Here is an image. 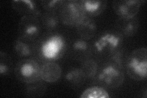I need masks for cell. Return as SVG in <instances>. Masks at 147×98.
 <instances>
[{
  "label": "cell",
  "mask_w": 147,
  "mask_h": 98,
  "mask_svg": "<svg viewBox=\"0 0 147 98\" xmlns=\"http://www.w3.org/2000/svg\"><path fill=\"white\" fill-rule=\"evenodd\" d=\"M67 44L64 37L57 33L47 32L36 43L37 51L40 58L46 62L61 58L65 53Z\"/></svg>",
  "instance_id": "1"
},
{
  "label": "cell",
  "mask_w": 147,
  "mask_h": 98,
  "mask_svg": "<svg viewBox=\"0 0 147 98\" xmlns=\"http://www.w3.org/2000/svg\"><path fill=\"white\" fill-rule=\"evenodd\" d=\"M96 83L107 89H116L125 80L123 67L110 62H106L98 68L95 77Z\"/></svg>",
  "instance_id": "2"
},
{
  "label": "cell",
  "mask_w": 147,
  "mask_h": 98,
  "mask_svg": "<svg viewBox=\"0 0 147 98\" xmlns=\"http://www.w3.org/2000/svg\"><path fill=\"white\" fill-rule=\"evenodd\" d=\"M123 37L115 31H107L98 36L93 44V53L107 59L123 47Z\"/></svg>",
  "instance_id": "3"
},
{
  "label": "cell",
  "mask_w": 147,
  "mask_h": 98,
  "mask_svg": "<svg viewBox=\"0 0 147 98\" xmlns=\"http://www.w3.org/2000/svg\"><path fill=\"white\" fill-rule=\"evenodd\" d=\"M127 75L137 81L144 80L147 75V49H137L129 54L125 63Z\"/></svg>",
  "instance_id": "4"
},
{
  "label": "cell",
  "mask_w": 147,
  "mask_h": 98,
  "mask_svg": "<svg viewBox=\"0 0 147 98\" xmlns=\"http://www.w3.org/2000/svg\"><path fill=\"white\" fill-rule=\"evenodd\" d=\"M58 16L64 25L76 27L86 16L79 0H64L58 10Z\"/></svg>",
  "instance_id": "5"
},
{
  "label": "cell",
  "mask_w": 147,
  "mask_h": 98,
  "mask_svg": "<svg viewBox=\"0 0 147 98\" xmlns=\"http://www.w3.org/2000/svg\"><path fill=\"white\" fill-rule=\"evenodd\" d=\"M15 75L18 80L26 84L40 78V66L36 60L31 58L18 61L14 69Z\"/></svg>",
  "instance_id": "6"
},
{
  "label": "cell",
  "mask_w": 147,
  "mask_h": 98,
  "mask_svg": "<svg viewBox=\"0 0 147 98\" xmlns=\"http://www.w3.org/2000/svg\"><path fill=\"white\" fill-rule=\"evenodd\" d=\"M42 29L40 17L28 16L21 18L18 32L19 37L35 41L39 37Z\"/></svg>",
  "instance_id": "7"
},
{
  "label": "cell",
  "mask_w": 147,
  "mask_h": 98,
  "mask_svg": "<svg viewBox=\"0 0 147 98\" xmlns=\"http://www.w3.org/2000/svg\"><path fill=\"white\" fill-rule=\"evenodd\" d=\"M143 2L145 1L140 0H115L112 1V7L119 18H131L136 16Z\"/></svg>",
  "instance_id": "8"
},
{
  "label": "cell",
  "mask_w": 147,
  "mask_h": 98,
  "mask_svg": "<svg viewBox=\"0 0 147 98\" xmlns=\"http://www.w3.org/2000/svg\"><path fill=\"white\" fill-rule=\"evenodd\" d=\"M13 10L23 16H33L40 17L42 12L36 1L32 0H14L11 3Z\"/></svg>",
  "instance_id": "9"
},
{
  "label": "cell",
  "mask_w": 147,
  "mask_h": 98,
  "mask_svg": "<svg viewBox=\"0 0 147 98\" xmlns=\"http://www.w3.org/2000/svg\"><path fill=\"white\" fill-rule=\"evenodd\" d=\"M139 27V21L136 16L131 18H119L115 24V31L123 37L134 36Z\"/></svg>",
  "instance_id": "10"
},
{
  "label": "cell",
  "mask_w": 147,
  "mask_h": 98,
  "mask_svg": "<svg viewBox=\"0 0 147 98\" xmlns=\"http://www.w3.org/2000/svg\"><path fill=\"white\" fill-rule=\"evenodd\" d=\"M72 55L74 59L84 62L90 58L93 54V44L88 41L82 38L74 41L72 45Z\"/></svg>",
  "instance_id": "11"
},
{
  "label": "cell",
  "mask_w": 147,
  "mask_h": 98,
  "mask_svg": "<svg viewBox=\"0 0 147 98\" xmlns=\"http://www.w3.org/2000/svg\"><path fill=\"white\" fill-rule=\"evenodd\" d=\"M61 67L53 62H46L40 66V78L45 82H57L61 78Z\"/></svg>",
  "instance_id": "12"
},
{
  "label": "cell",
  "mask_w": 147,
  "mask_h": 98,
  "mask_svg": "<svg viewBox=\"0 0 147 98\" xmlns=\"http://www.w3.org/2000/svg\"><path fill=\"white\" fill-rule=\"evenodd\" d=\"M77 33L80 38L89 41L94 38L97 32V26L95 21L89 16H86L76 26Z\"/></svg>",
  "instance_id": "13"
},
{
  "label": "cell",
  "mask_w": 147,
  "mask_h": 98,
  "mask_svg": "<svg viewBox=\"0 0 147 98\" xmlns=\"http://www.w3.org/2000/svg\"><path fill=\"white\" fill-rule=\"evenodd\" d=\"M36 42L18 37L13 44V50L20 57H28L35 53Z\"/></svg>",
  "instance_id": "14"
},
{
  "label": "cell",
  "mask_w": 147,
  "mask_h": 98,
  "mask_svg": "<svg viewBox=\"0 0 147 98\" xmlns=\"http://www.w3.org/2000/svg\"><path fill=\"white\" fill-rule=\"evenodd\" d=\"M82 6L89 17H96L101 14L107 7V1H95V0H80Z\"/></svg>",
  "instance_id": "15"
},
{
  "label": "cell",
  "mask_w": 147,
  "mask_h": 98,
  "mask_svg": "<svg viewBox=\"0 0 147 98\" xmlns=\"http://www.w3.org/2000/svg\"><path fill=\"white\" fill-rule=\"evenodd\" d=\"M40 19L42 23V28L47 32H51L56 30L59 23V18L57 12H44L41 15Z\"/></svg>",
  "instance_id": "16"
},
{
  "label": "cell",
  "mask_w": 147,
  "mask_h": 98,
  "mask_svg": "<svg viewBox=\"0 0 147 98\" xmlns=\"http://www.w3.org/2000/svg\"><path fill=\"white\" fill-rule=\"evenodd\" d=\"M47 87L42 79L27 83L25 89V95L28 97H42L46 93Z\"/></svg>",
  "instance_id": "17"
},
{
  "label": "cell",
  "mask_w": 147,
  "mask_h": 98,
  "mask_svg": "<svg viewBox=\"0 0 147 98\" xmlns=\"http://www.w3.org/2000/svg\"><path fill=\"white\" fill-rule=\"evenodd\" d=\"M66 80L74 87H78L84 84L86 77L81 68H72L68 70L65 76Z\"/></svg>",
  "instance_id": "18"
},
{
  "label": "cell",
  "mask_w": 147,
  "mask_h": 98,
  "mask_svg": "<svg viewBox=\"0 0 147 98\" xmlns=\"http://www.w3.org/2000/svg\"><path fill=\"white\" fill-rule=\"evenodd\" d=\"M99 66L98 63L93 59L85 60L81 66V69L87 78L93 79L98 72Z\"/></svg>",
  "instance_id": "19"
},
{
  "label": "cell",
  "mask_w": 147,
  "mask_h": 98,
  "mask_svg": "<svg viewBox=\"0 0 147 98\" xmlns=\"http://www.w3.org/2000/svg\"><path fill=\"white\" fill-rule=\"evenodd\" d=\"M81 98H107L109 97L108 92L102 87H93L87 88L82 93Z\"/></svg>",
  "instance_id": "20"
},
{
  "label": "cell",
  "mask_w": 147,
  "mask_h": 98,
  "mask_svg": "<svg viewBox=\"0 0 147 98\" xmlns=\"http://www.w3.org/2000/svg\"><path fill=\"white\" fill-rule=\"evenodd\" d=\"M13 66L12 60L7 53L0 52V74L1 76H7L11 73Z\"/></svg>",
  "instance_id": "21"
},
{
  "label": "cell",
  "mask_w": 147,
  "mask_h": 98,
  "mask_svg": "<svg viewBox=\"0 0 147 98\" xmlns=\"http://www.w3.org/2000/svg\"><path fill=\"white\" fill-rule=\"evenodd\" d=\"M127 56L128 54L126 49L123 47L110 55L107 62H112L123 67L124 65H125Z\"/></svg>",
  "instance_id": "22"
},
{
  "label": "cell",
  "mask_w": 147,
  "mask_h": 98,
  "mask_svg": "<svg viewBox=\"0 0 147 98\" xmlns=\"http://www.w3.org/2000/svg\"><path fill=\"white\" fill-rule=\"evenodd\" d=\"M64 0H52V1H40L39 3L45 12H57L60 8Z\"/></svg>",
  "instance_id": "23"
}]
</instances>
